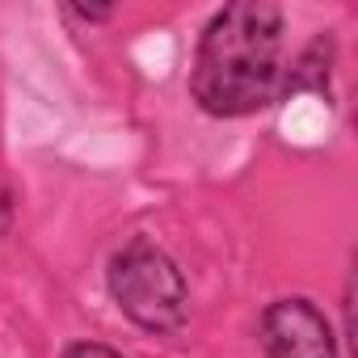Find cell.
<instances>
[{"label":"cell","mask_w":358,"mask_h":358,"mask_svg":"<svg viewBox=\"0 0 358 358\" xmlns=\"http://www.w3.org/2000/svg\"><path fill=\"white\" fill-rule=\"evenodd\" d=\"M287 17L266 0H236L211 13L199 34L190 97L211 118H245L282 97Z\"/></svg>","instance_id":"cell-1"},{"label":"cell","mask_w":358,"mask_h":358,"mask_svg":"<svg viewBox=\"0 0 358 358\" xmlns=\"http://www.w3.org/2000/svg\"><path fill=\"white\" fill-rule=\"evenodd\" d=\"M106 291L143 333H177L190 320V282L177 262L148 236H131L106 262Z\"/></svg>","instance_id":"cell-2"},{"label":"cell","mask_w":358,"mask_h":358,"mask_svg":"<svg viewBox=\"0 0 358 358\" xmlns=\"http://www.w3.org/2000/svg\"><path fill=\"white\" fill-rule=\"evenodd\" d=\"M257 341L266 358H341L329 316L308 295L274 299L257 320Z\"/></svg>","instance_id":"cell-3"},{"label":"cell","mask_w":358,"mask_h":358,"mask_svg":"<svg viewBox=\"0 0 358 358\" xmlns=\"http://www.w3.org/2000/svg\"><path fill=\"white\" fill-rule=\"evenodd\" d=\"M329 72H333V38L316 34L299 51V59L287 68L282 97H291V93H320V97H329Z\"/></svg>","instance_id":"cell-4"},{"label":"cell","mask_w":358,"mask_h":358,"mask_svg":"<svg viewBox=\"0 0 358 358\" xmlns=\"http://www.w3.org/2000/svg\"><path fill=\"white\" fill-rule=\"evenodd\" d=\"M64 358H122V354L114 345H106V341H72L64 350Z\"/></svg>","instance_id":"cell-5"},{"label":"cell","mask_w":358,"mask_h":358,"mask_svg":"<svg viewBox=\"0 0 358 358\" xmlns=\"http://www.w3.org/2000/svg\"><path fill=\"white\" fill-rule=\"evenodd\" d=\"M64 13L76 17V22H85V26H97V22H110V17H114L110 5H97V9H93V5H64Z\"/></svg>","instance_id":"cell-6"},{"label":"cell","mask_w":358,"mask_h":358,"mask_svg":"<svg viewBox=\"0 0 358 358\" xmlns=\"http://www.w3.org/2000/svg\"><path fill=\"white\" fill-rule=\"evenodd\" d=\"M13 220H17V199H13V190L5 182H0V241L13 232Z\"/></svg>","instance_id":"cell-7"}]
</instances>
